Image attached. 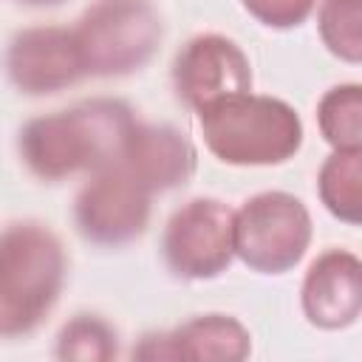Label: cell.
Wrapping results in <instances>:
<instances>
[{
	"label": "cell",
	"instance_id": "8",
	"mask_svg": "<svg viewBox=\"0 0 362 362\" xmlns=\"http://www.w3.org/2000/svg\"><path fill=\"white\" fill-rule=\"evenodd\" d=\"M175 96L195 113L252 90V65L243 48L223 34H198L187 40L173 59Z\"/></svg>",
	"mask_w": 362,
	"mask_h": 362
},
{
	"label": "cell",
	"instance_id": "12",
	"mask_svg": "<svg viewBox=\"0 0 362 362\" xmlns=\"http://www.w3.org/2000/svg\"><path fill=\"white\" fill-rule=\"evenodd\" d=\"M116 164L153 195L184 187L198 167V153L181 130L170 124L136 122Z\"/></svg>",
	"mask_w": 362,
	"mask_h": 362
},
{
	"label": "cell",
	"instance_id": "13",
	"mask_svg": "<svg viewBox=\"0 0 362 362\" xmlns=\"http://www.w3.org/2000/svg\"><path fill=\"white\" fill-rule=\"evenodd\" d=\"M317 192L334 218L356 226L362 212V150H334L320 167Z\"/></svg>",
	"mask_w": 362,
	"mask_h": 362
},
{
	"label": "cell",
	"instance_id": "1",
	"mask_svg": "<svg viewBox=\"0 0 362 362\" xmlns=\"http://www.w3.org/2000/svg\"><path fill=\"white\" fill-rule=\"evenodd\" d=\"M133 127L136 116L127 102L96 96L25 122L17 150L37 178L62 181L116 164Z\"/></svg>",
	"mask_w": 362,
	"mask_h": 362
},
{
	"label": "cell",
	"instance_id": "3",
	"mask_svg": "<svg viewBox=\"0 0 362 362\" xmlns=\"http://www.w3.org/2000/svg\"><path fill=\"white\" fill-rule=\"evenodd\" d=\"M198 127L206 150L235 167L283 164L303 147L297 110L277 96L252 90L198 110Z\"/></svg>",
	"mask_w": 362,
	"mask_h": 362
},
{
	"label": "cell",
	"instance_id": "9",
	"mask_svg": "<svg viewBox=\"0 0 362 362\" xmlns=\"http://www.w3.org/2000/svg\"><path fill=\"white\" fill-rule=\"evenodd\" d=\"M3 62L11 85L28 96L59 93L88 76L74 31L62 25H31L17 31L8 40Z\"/></svg>",
	"mask_w": 362,
	"mask_h": 362
},
{
	"label": "cell",
	"instance_id": "15",
	"mask_svg": "<svg viewBox=\"0 0 362 362\" xmlns=\"http://www.w3.org/2000/svg\"><path fill=\"white\" fill-rule=\"evenodd\" d=\"M317 28L334 57L348 65L362 62V0H322Z\"/></svg>",
	"mask_w": 362,
	"mask_h": 362
},
{
	"label": "cell",
	"instance_id": "18",
	"mask_svg": "<svg viewBox=\"0 0 362 362\" xmlns=\"http://www.w3.org/2000/svg\"><path fill=\"white\" fill-rule=\"evenodd\" d=\"M20 3H28V6H54V3H62V0H20Z\"/></svg>",
	"mask_w": 362,
	"mask_h": 362
},
{
	"label": "cell",
	"instance_id": "14",
	"mask_svg": "<svg viewBox=\"0 0 362 362\" xmlns=\"http://www.w3.org/2000/svg\"><path fill=\"white\" fill-rule=\"evenodd\" d=\"M317 124L334 150H362V88L334 85L317 105Z\"/></svg>",
	"mask_w": 362,
	"mask_h": 362
},
{
	"label": "cell",
	"instance_id": "10",
	"mask_svg": "<svg viewBox=\"0 0 362 362\" xmlns=\"http://www.w3.org/2000/svg\"><path fill=\"white\" fill-rule=\"evenodd\" d=\"M300 305L311 325L339 331L356 322L362 311V263L354 252L328 249L305 272Z\"/></svg>",
	"mask_w": 362,
	"mask_h": 362
},
{
	"label": "cell",
	"instance_id": "4",
	"mask_svg": "<svg viewBox=\"0 0 362 362\" xmlns=\"http://www.w3.org/2000/svg\"><path fill=\"white\" fill-rule=\"evenodd\" d=\"M71 31L88 76H124L144 68L164 37L150 0H96Z\"/></svg>",
	"mask_w": 362,
	"mask_h": 362
},
{
	"label": "cell",
	"instance_id": "6",
	"mask_svg": "<svg viewBox=\"0 0 362 362\" xmlns=\"http://www.w3.org/2000/svg\"><path fill=\"white\" fill-rule=\"evenodd\" d=\"M235 209L218 198H192L181 204L161 235L167 269L181 280H212L235 257L232 243Z\"/></svg>",
	"mask_w": 362,
	"mask_h": 362
},
{
	"label": "cell",
	"instance_id": "11",
	"mask_svg": "<svg viewBox=\"0 0 362 362\" xmlns=\"http://www.w3.org/2000/svg\"><path fill=\"white\" fill-rule=\"evenodd\" d=\"M252 351L249 328L229 314H198L167 334H144L133 348L139 359H246Z\"/></svg>",
	"mask_w": 362,
	"mask_h": 362
},
{
	"label": "cell",
	"instance_id": "7",
	"mask_svg": "<svg viewBox=\"0 0 362 362\" xmlns=\"http://www.w3.org/2000/svg\"><path fill=\"white\" fill-rule=\"evenodd\" d=\"M150 221V192L119 164L96 170L74 201L79 235L105 249H119L144 235Z\"/></svg>",
	"mask_w": 362,
	"mask_h": 362
},
{
	"label": "cell",
	"instance_id": "2",
	"mask_svg": "<svg viewBox=\"0 0 362 362\" xmlns=\"http://www.w3.org/2000/svg\"><path fill=\"white\" fill-rule=\"evenodd\" d=\"M65 272V249L45 223H8L0 232V337L31 334L59 300Z\"/></svg>",
	"mask_w": 362,
	"mask_h": 362
},
{
	"label": "cell",
	"instance_id": "16",
	"mask_svg": "<svg viewBox=\"0 0 362 362\" xmlns=\"http://www.w3.org/2000/svg\"><path fill=\"white\" fill-rule=\"evenodd\" d=\"M54 354L74 362H107L116 356V328L96 314H76L59 328Z\"/></svg>",
	"mask_w": 362,
	"mask_h": 362
},
{
	"label": "cell",
	"instance_id": "17",
	"mask_svg": "<svg viewBox=\"0 0 362 362\" xmlns=\"http://www.w3.org/2000/svg\"><path fill=\"white\" fill-rule=\"evenodd\" d=\"M240 3L257 23L269 28H294L305 23L317 8V0H240Z\"/></svg>",
	"mask_w": 362,
	"mask_h": 362
},
{
	"label": "cell",
	"instance_id": "5",
	"mask_svg": "<svg viewBox=\"0 0 362 362\" xmlns=\"http://www.w3.org/2000/svg\"><path fill=\"white\" fill-rule=\"evenodd\" d=\"M311 235V215L291 192H257L235 209V257L257 274H286L294 269L303 260Z\"/></svg>",
	"mask_w": 362,
	"mask_h": 362
}]
</instances>
